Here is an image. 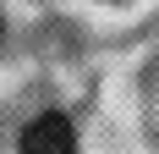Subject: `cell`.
<instances>
[{"label": "cell", "instance_id": "obj_1", "mask_svg": "<svg viewBox=\"0 0 159 154\" xmlns=\"http://www.w3.org/2000/svg\"><path fill=\"white\" fill-rule=\"evenodd\" d=\"M22 154H77V132L66 116L44 110V116H33L28 132H22Z\"/></svg>", "mask_w": 159, "mask_h": 154}]
</instances>
